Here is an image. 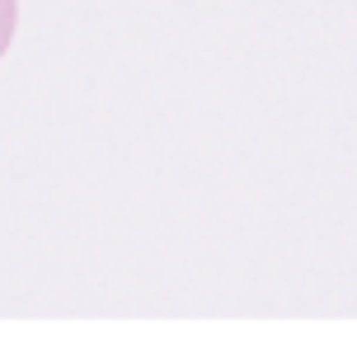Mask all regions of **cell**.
<instances>
[{"label": "cell", "instance_id": "6da1fadb", "mask_svg": "<svg viewBox=\"0 0 357 348\" xmlns=\"http://www.w3.org/2000/svg\"><path fill=\"white\" fill-rule=\"evenodd\" d=\"M15 24H19V0H0V56L15 43Z\"/></svg>", "mask_w": 357, "mask_h": 348}]
</instances>
